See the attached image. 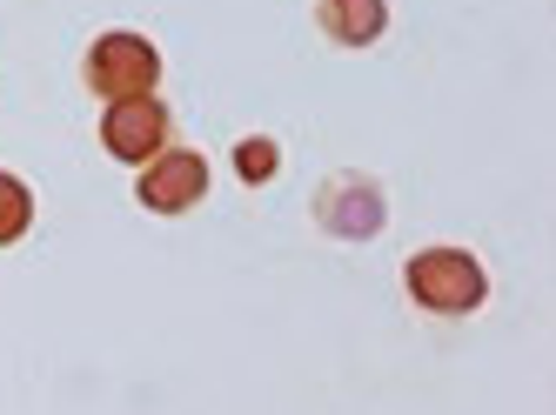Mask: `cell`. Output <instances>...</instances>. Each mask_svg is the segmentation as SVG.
I'll use <instances>...</instances> for the list:
<instances>
[{"mask_svg": "<svg viewBox=\"0 0 556 415\" xmlns=\"http://www.w3.org/2000/svg\"><path fill=\"white\" fill-rule=\"evenodd\" d=\"M403 295L422 309V315H443V322H463L490 302V268L456 241H429L403 262Z\"/></svg>", "mask_w": 556, "mask_h": 415, "instance_id": "6da1fadb", "label": "cell"}, {"mask_svg": "<svg viewBox=\"0 0 556 415\" xmlns=\"http://www.w3.org/2000/svg\"><path fill=\"white\" fill-rule=\"evenodd\" d=\"M81 88L94 101H135L162 88V48L135 27H101L81 48Z\"/></svg>", "mask_w": 556, "mask_h": 415, "instance_id": "7a4b0ae2", "label": "cell"}, {"mask_svg": "<svg viewBox=\"0 0 556 415\" xmlns=\"http://www.w3.org/2000/svg\"><path fill=\"white\" fill-rule=\"evenodd\" d=\"M308 215L323 235L336 241H376L389 228V188L363 168H342V175H323V188L308 194Z\"/></svg>", "mask_w": 556, "mask_h": 415, "instance_id": "3957f363", "label": "cell"}, {"mask_svg": "<svg viewBox=\"0 0 556 415\" xmlns=\"http://www.w3.org/2000/svg\"><path fill=\"white\" fill-rule=\"evenodd\" d=\"M168 141H175V108L162 95H135V101L101 108V148H108V161H122V168H148Z\"/></svg>", "mask_w": 556, "mask_h": 415, "instance_id": "277c9868", "label": "cell"}, {"mask_svg": "<svg viewBox=\"0 0 556 415\" xmlns=\"http://www.w3.org/2000/svg\"><path fill=\"white\" fill-rule=\"evenodd\" d=\"M202 194H208V154L188 141H168L148 168H135V201L148 215H188V208H202Z\"/></svg>", "mask_w": 556, "mask_h": 415, "instance_id": "5b68a950", "label": "cell"}, {"mask_svg": "<svg viewBox=\"0 0 556 415\" xmlns=\"http://www.w3.org/2000/svg\"><path fill=\"white\" fill-rule=\"evenodd\" d=\"M315 27L329 34V48L363 54L389 34V0H315Z\"/></svg>", "mask_w": 556, "mask_h": 415, "instance_id": "8992f818", "label": "cell"}, {"mask_svg": "<svg viewBox=\"0 0 556 415\" xmlns=\"http://www.w3.org/2000/svg\"><path fill=\"white\" fill-rule=\"evenodd\" d=\"M228 161H235V181L242 188H268L275 175H282V141L275 135H242Z\"/></svg>", "mask_w": 556, "mask_h": 415, "instance_id": "52a82bcc", "label": "cell"}, {"mask_svg": "<svg viewBox=\"0 0 556 415\" xmlns=\"http://www.w3.org/2000/svg\"><path fill=\"white\" fill-rule=\"evenodd\" d=\"M27 228H34V188H27L21 175L0 168V248L27 241Z\"/></svg>", "mask_w": 556, "mask_h": 415, "instance_id": "ba28073f", "label": "cell"}]
</instances>
